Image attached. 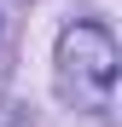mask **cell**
Returning a JSON list of instances; mask_svg holds the SVG:
<instances>
[{"label":"cell","instance_id":"obj_1","mask_svg":"<svg viewBox=\"0 0 122 127\" xmlns=\"http://www.w3.org/2000/svg\"><path fill=\"white\" fill-rule=\"evenodd\" d=\"M116 40L105 23H70L58 35V98L76 110H111L116 93Z\"/></svg>","mask_w":122,"mask_h":127}]
</instances>
